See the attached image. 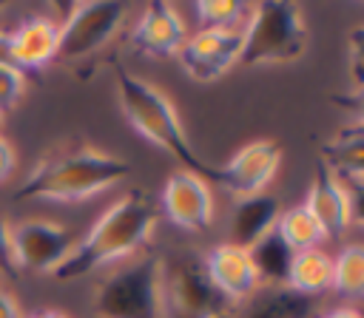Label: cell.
<instances>
[{
    "instance_id": "cell-1",
    "label": "cell",
    "mask_w": 364,
    "mask_h": 318,
    "mask_svg": "<svg viewBox=\"0 0 364 318\" xmlns=\"http://www.w3.org/2000/svg\"><path fill=\"white\" fill-rule=\"evenodd\" d=\"M156 219H159L156 202L145 190H128L111 207H105V213L91 224V230L82 238H77L71 256L54 273V278L77 281L85 278L91 270L134 256L154 236Z\"/></svg>"
},
{
    "instance_id": "cell-2",
    "label": "cell",
    "mask_w": 364,
    "mask_h": 318,
    "mask_svg": "<svg viewBox=\"0 0 364 318\" xmlns=\"http://www.w3.org/2000/svg\"><path fill=\"white\" fill-rule=\"evenodd\" d=\"M131 173V165L119 156H111L105 150L80 148L46 156L11 193L14 199H31V202H57V204H74L85 202L117 182H122Z\"/></svg>"
},
{
    "instance_id": "cell-3",
    "label": "cell",
    "mask_w": 364,
    "mask_h": 318,
    "mask_svg": "<svg viewBox=\"0 0 364 318\" xmlns=\"http://www.w3.org/2000/svg\"><path fill=\"white\" fill-rule=\"evenodd\" d=\"M117 99H119V108H122L128 125L142 139H148L151 145H156L168 156H173L182 165V170L202 176L208 185L213 182L216 165L205 162L193 150V145H191V139H188V133L179 122V114H176L173 102L156 85L131 74L119 62H117Z\"/></svg>"
},
{
    "instance_id": "cell-4",
    "label": "cell",
    "mask_w": 364,
    "mask_h": 318,
    "mask_svg": "<svg viewBox=\"0 0 364 318\" xmlns=\"http://www.w3.org/2000/svg\"><path fill=\"white\" fill-rule=\"evenodd\" d=\"M301 6L284 0L253 3L242 26L239 65H287L307 51Z\"/></svg>"
},
{
    "instance_id": "cell-5",
    "label": "cell",
    "mask_w": 364,
    "mask_h": 318,
    "mask_svg": "<svg viewBox=\"0 0 364 318\" xmlns=\"http://www.w3.org/2000/svg\"><path fill=\"white\" fill-rule=\"evenodd\" d=\"M162 264L159 256H142L105 275L94 290V312L100 318H165Z\"/></svg>"
},
{
    "instance_id": "cell-6",
    "label": "cell",
    "mask_w": 364,
    "mask_h": 318,
    "mask_svg": "<svg viewBox=\"0 0 364 318\" xmlns=\"http://www.w3.org/2000/svg\"><path fill=\"white\" fill-rule=\"evenodd\" d=\"M165 318H228L230 304L210 284L202 258H176L162 264Z\"/></svg>"
},
{
    "instance_id": "cell-7",
    "label": "cell",
    "mask_w": 364,
    "mask_h": 318,
    "mask_svg": "<svg viewBox=\"0 0 364 318\" xmlns=\"http://www.w3.org/2000/svg\"><path fill=\"white\" fill-rule=\"evenodd\" d=\"M125 14L128 6L114 0H88V3L65 6V17L57 23L60 26L57 57L80 60L97 54L117 37V31L125 23Z\"/></svg>"
},
{
    "instance_id": "cell-8",
    "label": "cell",
    "mask_w": 364,
    "mask_h": 318,
    "mask_svg": "<svg viewBox=\"0 0 364 318\" xmlns=\"http://www.w3.org/2000/svg\"><path fill=\"white\" fill-rule=\"evenodd\" d=\"M9 238L17 273L34 275H54L77 244V236L51 219H23L9 227Z\"/></svg>"
},
{
    "instance_id": "cell-9",
    "label": "cell",
    "mask_w": 364,
    "mask_h": 318,
    "mask_svg": "<svg viewBox=\"0 0 364 318\" xmlns=\"http://www.w3.org/2000/svg\"><path fill=\"white\" fill-rule=\"evenodd\" d=\"M242 31L196 28L179 48V68L196 82H213L239 65Z\"/></svg>"
},
{
    "instance_id": "cell-10",
    "label": "cell",
    "mask_w": 364,
    "mask_h": 318,
    "mask_svg": "<svg viewBox=\"0 0 364 318\" xmlns=\"http://www.w3.org/2000/svg\"><path fill=\"white\" fill-rule=\"evenodd\" d=\"M282 162V148L270 139H256L239 148L225 165H216L213 182L236 199L264 193Z\"/></svg>"
},
{
    "instance_id": "cell-11",
    "label": "cell",
    "mask_w": 364,
    "mask_h": 318,
    "mask_svg": "<svg viewBox=\"0 0 364 318\" xmlns=\"http://www.w3.org/2000/svg\"><path fill=\"white\" fill-rule=\"evenodd\" d=\"M159 207L173 227L182 233H205L213 221V193L210 185L188 170H173L162 187Z\"/></svg>"
},
{
    "instance_id": "cell-12",
    "label": "cell",
    "mask_w": 364,
    "mask_h": 318,
    "mask_svg": "<svg viewBox=\"0 0 364 318\" xmlns=\"http://www.w3.org/2000/svg\"><path fill=\"white\" fill-rule=\"evenodd\" d=\"M202 267H205L210 284L216 287V292L228 304L245 301V298H250L262 287V275L256 270V261H253L250 250L236 247L230 241L213 244L202 256Z\"/></svg>"
},
{
    "instance_id": "cell-13",
    "label": "cell",
    "mask_w": 364,
    "mask_h": 318,
    "mask_svg": "<svg viewBox=\"0 0 364 318\" xmlns=\"http://www.w3.org/2000/svg\"><path fill=\"white\" fill-rule=\"evenodd\" d=\"M185 40L188 26L171 3H145L131 31V45L148 57H173Z\"/></svg>"
},
{
    "instance_id": "cell-14",
    "label": "cell",
    "mask_w": 364,
    "mask_h": 318,
    "mask_svg": "<svg viewBox=\"0 0 364 318\" xmlns=\"http://www.w3.org/2000/svg\"><path fill=\"white\" fill-rule=\"evenodd\" d=\"M304 210L316 219L324 241H341V236L353 224V199L324 165H318L316 179L304 196Z\"/></svg>"
},
{
    "instance_id": "cell-15",
    "label": "cell",
    "mask_w": 364,
    "mask_h": 318,
    "mask_svg": "<svg viewBox=\"0 0 364 318\" xmlns=\"http://www.w3.org/2000/svg\"><path fill=\"white\" fill-rule=\"evenodd\" d=\"M9 43H11V57H14L17 71L31 74V71L46 68L57 57L60 26L48 14L26 17L14 31H9Z\"/></svg>"
},
{
    "instance_id": "cell-16",
    "label": "cell",
    "mask_w": 364,
    "mask_h": 318,
    "mask_svg": "<svg viewBox=\"0 0 364 318\" xmlns=\"http://www.w3.org/2000/svg\"><path fill=\"white\" fill-rule=\"evenodd\" d=\"M279 213H282V204L270 193H256V196L239 199L230 213V244L253 250L273 233Z\"/></svg>"
},
{
    "instance_id": "cell-17",
    "label": "cell",
    "mask_w": 364,
    "mask_h": 318,
    "mask_svg": "<svg viewBox=\"0 0 364 318\" xmlns=\"http://www.w3.org/2000/svg\"><path fill=\"white\" fill-rule=\"evenodd\" d=\"M287 290L307 295V298H318L324 292H330L333 287V258L327 250L313 247V250H301L290 256L284 281Z\"/></svg>"
},
{
    "instance_id": "cell-18",
    "label": "cell",
    "mask_w": 364,
    "mask_h": 318,
    "mask_svg": "<svg viewBox=\"0 0 364 318\" xmlns=\"http://www.w3.org/2000/svg\"><path fill=\"white\" fill-rule=\"evenodd\" d=\"M313 309L316 298L299 295L284 284H267L250 295V304L242 309L239 318H310Z\"/></svg>"
},
{
    "instance_id": "cell-19",
    "label": "cell",
    "mask_w": 364,
    "mask_h": 318,
    "mask_svg": "<svg viewBox=\"0 0 364 318\" xmlns=\"http://www.w3.org/2000/svg\"><path fill=\"white\" fill-rule=\"evenodd\" d=\"M273 236H276L290 253L313 250V247H321V241H324V236H321L316 219L304 210V204H296V207L282 210L279 219H276Z\"/></svg>"
},
{
    "instance_id": "cell-20",
    "label": "cell",
    "mask_w": 364,
    "mask_h": 318,
    "mask_svg": "<svg viewBox=\"0 0 364 318\" xmlns=\"http://www.w3.org/2000/svg\"><path fill=\"white\" fill-rule=\"evenodd\" d=\"M333 292L344 298H358L364 290V250L361 244H344L333 258Z\"/></svg>"
},
{
    "instance_id": "cell-21",
    "label": "cell",
    "mask_w": 364,
    "mask_h": 318,
    "mask_svg": "<svg viewBox=\"0 0 364 318\" xmlns=\"http://www.w3.org/2000/svg\"><path fill=\"white\" fill-rule=\"evenodd\" d=\"M196 14L199 28H225V31H242L250 3H236V0H205L191 6Z\"/></svg>"
},
{
    "instance_id": "cell-22",
    "label": "cell",
    "mask_w": 364,
    "mask_h": 318,
    "mask_svg": "<svg viewBox=\"0 0 364 318\" xmlns=\"http://www.w3.org/2000/svg\"><path fill=\"white\" fill-rule=\"evenodd\" d=\"M253 261H256V270L262 275V281H273V284H282L284 281V273H287V264H290V250L270 233L262 244H256L250 250Z\"/></svg>"
},
{
    "instance_id": "cell-23",
    "label": "cell",
    "mask_w": 364,
    "mask_h": 318,
    "mask_svg": "<svg viewBox=\"0 0 364 318\" xmlns=\"http://www.w3.org/2000/svg\"><path fill=\"white\" fill-rule=\"evenodd\" d=\"M23 91H26V74H20L17 68L0 65V114L11 111L20 102Z\"/></svg>"
},
{
    "instance_id": "cell-24",
    "label": "cell",
    "mask_w": 364,
    "mask_h": 318,
    "mask_svg": "<svg viewBox=\"0 0 364 318\" xmlns=\"http://www.w3.org/2000/svg\"><path fill=\"white\" fill-rule=\"evenodd\" d=\"M0 275L3 278H17V267H14V256H11V238H9V221L0 213Z\"/></svg>"
},
{
    "instance_id": "cell-25",
    "label": "cell",
    "mask_w": 364,
    "mask_h": 318,
    "mask_svg": "<svg viewBox=\"0 0 364 318\" xmlns=\"http://www.w3.org/2000/svg\"><path fill=\"white\" fill-rule=\"evenodd\" d=\"M14 168H17V156H14V148H11V142H9L6 136H0V185L11 179Z\"/></svg>"
},
{
    "instance_id": "cell-26",
    "label": "cell",
    "mask_w": 364,
    "mask_h": 318,
    "mask_svg": "<svg viewBox=\"0 0 364 318\" xmlns=\"http://www.w3.org/2000/svg\"><path fill=\"white\" fill-rule=\"evenodd\" d=\"M0 318H23V315H20V307H17V301H14V295L6 292L3 287H0Z\"/></svg>"
},
{
    "instance_id": "cell-27",
    "label": "cell",
    "mask_w": 364,
    "mask_h": 318,
    "mask_svg": "<svg viewBox=\"0 0 364 318\" xmlns=\"http://www.w3.org/2000/svg\"><path fill=\"white\" fill-rule=\"evenodd\" d=\"M318 318H361V312H358L355 307H350V304H341V307H330V309H324Z\"/></svg>"
},
{
    "instance_id": "cell-28",
    "label": "cell",
    "mask_w": 364,
    "mask_h": 318,
    "mask_svg": "<svg viewBox=\"0 0 364 318\" xmlns=\"http://www.w3.org/2000/svg\"><path fill=\"white\" fill-rule=\"evenodd\" d=\"M0 65L6 68H17L14 57H11V43H9V31H0ZM23 74V71H20Z\"/></svg>"
},
{
    "instance_id": "cell-29",
    "label": "cell",
    "mask_w": 364,
    "mask_h": 318,
    "mask_svg": "<svg viewBox=\"0 0 364 318\" xmlns=\"http://www.w3.org/2000/svg\"><path fill=\"white\" fill-rule=\"evenodd\" d=\"M28 318H65V315L57 312V309H40V312H34V315H28Z\"/></svg>"
},
{
    "instance_id": "cell-30",
    "label": "cell",
    "mask_w": 364,
    "mask_h": 318,
    "mask_svg": "<svg viewBox=\"0 0 364 318\" xmlns=\"http://www.w3.org/2000/svg\"><path fill=\"white\" fill-rule=\"evenodd\" d=\"M0 128H3V114H0Z\"/></svg>"
}]
</instances>
